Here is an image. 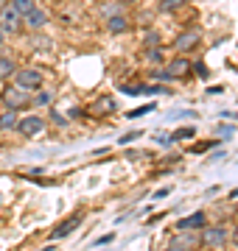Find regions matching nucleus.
<instances>
[{
    "instance_id": "f257e3e1",
    "label": "nucleus",
    "mask_w": 238,
    "mask_h": 251,
    "mask_svg": "<svg viewBox=\"0 0 238 251\" xmlns=\"http://www.w3.org/2000/svg\"><path fill=\"white\" fill-rule=\"evenodd\" d=\"M31 92L23 90V87H17V84H9L6 90H3V95H0V100L6 103V109H11V112H17V109H26L31 106Z\"/></svg>"
},
{
    "instance_id": "f03ea898",
    "label": "nucleus",
    "mask_w": 238,
    "mask_h": 251,
    "mask_svg": "<svg viewBox=\"0 0 238 251\" xmlns=\"http://www.w3.org/2000/svg\"><path fill=\"white\" fill-rule=\"evenodd\" d=\"M14 84L17 87H23V90L28 92H37L42 90V81H45V75H42V70H37V67H20V70H14Z\"/></svg>"
},
{
    "instance_id": "7ed1b4c3",
    "label": "nucleus",
    "mask_w": 238,
    "mask_h": 251,
    "mask_svg": "<svg viewBox=\"0 0 238 251\" xmlns=\"http://www.w3.org/2000/svg\"><path fill=\"white\" fill-rule=\"evenodd\" d=\"M227 240H230V234H227V229H224L221 224H208L199 232V243L202 246H208V249H224Z\"/></svg>"
},
{
    "instance_id": "20e7f679",
    "label": "nucleus",
    "mask_w": 238,
    "mask_h": 251,
    "mask_svg": "<svg viewBox=\"0 0 238 251\" xmlns=\"http://www.w3.org/2000/svg\"><path fill=\"white\" fill-rule=\"evenodd\" d=\"M0 28H3L6 34H20V31L26 28V25H23V17L11 9L9 3H3V6H0Z\"/></svg>"
},
{
    "instance_id": "39448f33",
    "label": "nucleus",
    "mask_w": 238,
    "mask_h": 251,
    "mask_svg": "<svg viewBox=\"0 0 238 251\" xmlns=\"http://www.w3.org/2000/svg\"><path fill=\"white\" fill-rule=\"evenodd\" d=\"M45 126L48 123L39 115H28V117H23V120L17 123V128H20V134L23 137H39L42 131H45Z\"/></svg>"
},
{
    "instance_id": "423d86ee",
    "label": "nucleus",
    "mask_w": 238,
    "mask_h": 251,
    "mask_svg": "<svg viewBox=\"0 0 238 251\" xmlns=\"http://www.w3.org/2000/svg\"><path fill=\"white\" fill-rule=\"evenodd\" d=\"M202 42V31L199 28H191V31H185V34H179L174 39V48L179 50V53H188V50H193V48H199Z\"/></svg>"
},
{
    "instance_id": "0eeeda50",
    "label": "nucleus",
    "mask_w": 238,
    "mask_h": 251,
    "mask_svg": "<svg viewBox=\"0 0 238 251\" xmlns=\"http://www.w3.org/2000/svg\"><path fill=\"white\" fill-rule=\"evenodd\" d=\"M205 226H208V215L205 212H193V215L177 221V232H202Z\"/></svg>"
},
{
    "instance_id": "6e6552de",
    "label": "nucleus",
    "mask_w": 238,
    "mask_h": 251,
    "mask_svg": "<svg viewBox=\"0 0 238 251\" xmlns=\"http://www.w3.org/2000/svg\"><path fill=\"white\" fill-rule=\"evenodd\" d=\"M79 226H82V215H70L67 221H62V224L51 232V240H62V237H67V234H73Z\"/></svg>"
},
{
    "instance_id": "1a4fd4ad",
    "label": "nucleus",
    "mask_w": 238,
    "mask_h": 251,
    "mask_svg": "<svg viewBox=\"0 0 238 251\" xmlns=\"http://www.w3.org/2000/svg\"><path fill=\"white\" fill-rule=\"evenodd\" d=\"M23 25L31 28V31H39V28H45V25H48V11H45V9H37V6H34V9H31L26 17H23Z\"/></svg>"
},
{
    "instance_id": "9d476101",
    "label": "nucleus",
    "mask_w": 238,
    "mask_h": 251,
    "mask_svg": "<svg viewBox=\"0 0 238 251\" xmlns=\"http://www.w3.org/2000/svg\"><path fill=\"white\" fill-rule=\"evenodd\" d=\"M165 73H168V78H182V75L191 73V62L188 59H171L168 67H165Z\"/></svg>"
},
{
    "instance_id": "9b49d317",
    "label": "nucleus",
    "mask_w": 238,
    "mask_h": 251,
    "mask_svg": "<svg viewBox=\"0 0 238 251\" xmlns=\"http://www.w3.org/2000/svg\"><path fill=\"white\" fill-rule=\"evenodd\" d=\"M171 246H177V249H185V251H191L193 246H199V232H196V234L179 232V237H174V243H171Z\"/></svg>"
},
{
    "instance_id": "f8f14e48",
    "label": "nucleus",
    "mask_w": 238,
    "mask_h": 251,
    "mask_svg": "<svg viewBox=\"0 0 238 251\" xmlns=\"http://www.w3.org/2000/svg\"><path fill=\"white\" fill-rule=\"evenodd\" d=\"M107 25H110V34H123L129 28V20L115 11V14H110V23H107Z\"/></svg>"
},
{
    "instance_id": "ddd939ff",
    "label": "nucleus",
    "mask_w": 238,
    "mask_h": 251,
    "mask_svg": "<svg viewBox=\"0 0 238 251\" xmlns=\"http://www.w3.org/2000/svg\"><path fill=\"white\" fill-rule=\"evenodd\" d=\"M20 123V117L17 112H11V109H6L3 115H0V131H11V128H17Z\"/></svg>"
},
{
    "instance_id": "4468645a",
    "label": "nucleus",
    "mask_w": 238,
    "mask_h": 251,
    "mask_svg": "<svg viewBox=\"0 0 238 251\" xmlns=\"http://www.w3.org/2000/svg\"><path fill=\"white\" fill-rule=\"evenodd\" d=\"M14 70H17V67H14V62H11L6 53H0V78H11V75H14Z\"/></svg>"
},
{
    "instance_id": "2eb2a0df",
    "label": "nucleus",
    "mask_w": 238,
    "mask_h": 251,
    "mask_svg": "<svg viewBox=\"0 0 238 251\" xmlns=\"http://www.w3.org/2000/svg\"><path fill=\"white\" fill-rule=\"evenodd\" d=\"M9 6H11L14 11H17L20 17H26L28 11L34 9V0H9Z\"/></svg>"
},
{
    "instance_id": "dca6fc26",
    "label": "nucleus",
    "mask_w": 238,
    "mask_h": 251,
    "mask_svg": "<svg viewBox=\"0 0 238 251\" xmlns=\"http://www.w3.org/2000/svg\"><path fill=\"white\" fill-rule=\"evenodd\" d=\"M146 62L149 64H154V67H160V64L165 62V56H163V50H160V48H146Z\"/></svg>"
},
{
    "instance_id": "f3484780",
    "label": "nucleus",
    "mask_w": 238,
    "mask_h": 251,
    "mask_svg": "<svg viewBox=\"0 0 238 251\" xmlns=\"http://www.w3.org/2000/svg\"><path fill=\"white\" fill-rule=\"evenodd\" d=\"M51 92H42V90H37V95L31 98V106H51Z\"/></svg>"
},
{
    "instance_id": "a211bd4d",
    "label": "nucleus",
    "mask_w": 238,
    "mask_h": 251,
    "mask_svg": "<svg viewBox=\"0 0 238 251\" xmlns=\"http://www.w3.org/2000/svg\"><path fill=\"white\" fill-rule=\"evenodd\" d=\"M179 6H185V0H163V3H160V14H171V11H177Z\"/></svg>"
},
{
    "instance_id": "6ab92c4d",
    "label": "nucleus",
    "mask_w": 238,
    "mask_h": 251,
    "mask_svg": "<svg viewBox=\"0 0 238 251\" xmlns=\"http://www.w3.org/2000/svg\"><path fill=\"white\" fill-rule=\"evenodd\" d=\"M98 103H101V106L92 109L95 115H104V112H115V100H112V98H101Z\"/></svg>"
},
{
    "instance_id": "aec40b11",
    "label": "nucleus",
    "mask_w": 238,
    "mask_h": 251,
    "mask_svg": "<svg viewBox=\"0 0 238 251\" xmlns=\"http://www.w3.org/2000/svg\"><path fill=\"white\" fill-rule=\"evenodd\" d=\"M143 45H146V48H160V34H157V31H146Z\"/></svg>"
},
{
    "instance_id": "412c9836",
    "label": "nucleus",
    "mask_w": 238,
    "mask_h": 251,
    "mask_svg": "<svg viewBox=\"0 0 238 251\" xmlns=\"http://www.w3.org/2000/svg\"><path fill=\"white\" fill-rule=\"evenodd\" d=\"M208 148H213V143H202V145H196L193 151H196V153H205V151H208Z\"/></svg>"
},
{
    "instance_id": "4be33fe9",
    "label": "nucleus",
    "mask_w": 238,
    "mask_h": 251,
    "mask_svg": "<svg viewBox=\"0 0 238 251\" xmlns=\"http://www.w3.org/2000/svg\"><path fill=\"white\" fill-rule=\"evenodd\" d=\"M174 137H193V128H179Z\"/></svg>"
},
{
    "instance_id": "5701e85b",
    "label": "nucleus",
    "mask_w": 238,
    "mask_h": 251,
    "mask_svg": "<svg viewBox=\"0 0 238 251\" xmlns=\"http://www.w3.org/2000/svg\"><path fill=\"white\" fill-rule=\"evenodd\" d=\"M3 42H6V31L0 28V48H3Z\"/></svg>"
},
{
    "instance_id": "b1692460",
    "label": "nucleus",
    "mask_w": 238,
    "mask_h": 251,
    "mask_svg": "<svg viewBox=\"0 0 238 251\" xmlns=\"http://www.w3.org/2000/svg\"><path fill=\"white\" fill-rule=\"evenodd\" d=\"M163 251H185V249H177V246H168V249H163Z\"/></svg>"
},
{
    "instance_id": "393cba45",
    "label": "nucleus",
    "mask_w": 238,
    "mask_h": 251,
    "mask_svg": "<svg viewBox=\"0 0 238 251\" xmlns=\"http://www.w3.org/2000/svg\"><path fill=\"white\" fill-rule=\"evenodd\" d=\"M230 198H238V187H236V190H233V193H230Z\"/></svg>"
},
{
    "instance_id": "a878e982",
    "label": "nucleus",
    "mask_w": 238,
    "mask_h": 251,
    "mask_svg": "<svg viewBox=\"0 0 238 251\" xmlns=\"http://www.w3.org/2000/svg\"><path fill=\"white\" fill-rule=\"evenodd\" d=\"M233 240H236V243H238V226H236V232H233Z\"/></svg>"
},
{
    "instance_id": "bb28decb",
    "label": "nucleus",
    "mask_w": 238,
    "mask_h": 251,
    "mask_svg": "<svg viewBox=\"0 0 238 251\" xmlns=\"http://www.w3.org/2000/svg\"><path fill=\"white\" fill-rule=\"evenodd\" d=\"M120 3H138V0H120Z\"/></svg>"
}]
</instances>
